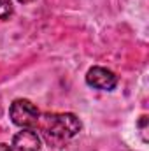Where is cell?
Wrapping results in <instances>:
<instances>
[{
    "instance_id": "5b68a950",
    "label": "cell",
    "mask_w": 149,
    "mask_h": 151,
    "mask_svg": "<svg viewBox=\"0 0 149 151\" xmlns=\"http://www.w3.org/2000/svg\"><path fill=\"white\" fill-rule=\"evenodd\" d=\"M14 14V7L11 0H0V19H9Z\"/></svg>"
},
{
    "instance_id": "277c9868",
    "label": "cell",
    "mask_w": 149,
    "mask_h": 151,
    "mask_svg": "<svg viewBox=\"0 0 149 151\" xmlns=\"http://www.w3.org/2000/svg\"><path fill=\"white\" fill-rule=\"evenodd\" d=\"M14 151H39L40 150V137L32 128H23L12 139Z\"/></svg>"
},
{
    "instance_id": "7a4b0ae2",
    "label": "cell",
    "mask_w": 149,
    "mask_h": 151,
    "mask_svg": "<svg viewBox=\"0 0 149 151\" xmlns=\"http://www.w3.org/2000/svg\"><path fill=\"white\" fill-rule=\"evenodd\" d=\"M11 119L14 125L21 127V128H34L39 119V109L27 99H18L11 104Z\"/></svg>"
},
{
    "instance_id": "8992f818",
    "label": "cell",
    "mask_w": 149,
    "mask_h": 151,
    "mask_svg": "<svg viewBox=\"0 0 149 151\" xmlns=\"http://www.w3.org/2000/svg\"><path fill=\"white\" fill-rule=\"evenodd\" d=\"M146 121H148V116H142V118H140V121H139V127H140V130H142L140 134L144 135V137H142V139H144V142H148V135H146L148 127H146Z\"/></svg>"
},
{
    "instance_id": "3957f363",
    "label": "cell",
    "mask_w": 149,
    "mask_h": 151,
    "mask_svg": "<svg viewBox=\"0 0 149 151\" xmlns=\"http://www.w3.org/2000/svg\"><path fill=\"white\" fill-rule=\"evenodd\" d=\"M86 83L97 90L111 91L117 84V76L105 67H91L86 74Z\"/></svg>"
},
{
    "instance_id": "ba28073f",
    "label": "cell",
    "mask_w": 149,
    "mask_h": 151,
    "mask_svg": "<svg viewBox=\"0 0 149 151\" xmlns=\"http://www.w3.org/2000/svg\"><path fill=\"white\" fill-rule=\"evenodd\" d=\"M18 2H21V4H27V2H32V0H18Z\"/></svg>"
},
{
    "instance_id": "52a82bcc",
    "label": "cell",
    "mask_w": 149,
    "mask_h": 151,
    "mask_svg": "<svg viewBox=\"0 0 149 151\" xmlns=\"http://www.w3.org/2000/svg\"><path fill=\"white\" fill-rule=\"evenodd\" d=\"M0 151H12L7 144H4V142H0Z\"/></svg>"
},
{
    "instance_id": "6da1fadb",
    "label": "cell",
    "mask_w": 149,
    "mask_h": 151,
    "mask_svg": "<svg viewBox=\"0 0 149 151\" xmlns=\"http://www.w3.org/2000/svg\"><path fill=\"white\" fill-rule=\"evenodd\" d=\"M34 128L40 132L49 148L60 150L81 132V121L72 113H44L39 114Z\"/></svg>"
}]
</instances>
